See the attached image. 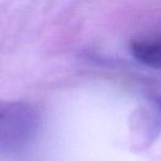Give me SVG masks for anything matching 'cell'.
<instances>
[{
	"label": "cell",
	"instance_id": "obj_3",
	"mask_svg": "<svg viewBox=\"0 0 161 161\" xmlns=\"http://www.w3.org/2000/svg\"><path fill=\"white\" fill-rule=\"evenodd\" d=\"M131 55L139 63L161 69V40H136L129 45Z\"/></svg>",
	"mask_w": 161,
	"mask_h": 161
},
{
	"label": "cell",
	"instance_id": "obj_1",
	"mask_svg": "<svg viewBox=\"0 0 161 161\" xmlns=\"http://www.w3.org/2000/svg\"><path fill=\"white\" fill-rule=\"evenodd\" d=\"M39 126L40 116L32 105L0 101V156L25 149L34 139Z\"/></svg>",
	"mask_w": 161,
	"mask_h": 161
},
{
	"label": "cell",
	"instance_id": "obj_2",
	"mask_svg": "<svg viewBox=\"0 0 161 161\" xmlns=\"http://www.w3.org/2000/svg\"><path fill=\"white\" fill-rule=\"evenodd\" d=\"M130 145L135 152L148 149L161 135V97L143 99L129 118Z\"/></svg>",
	"mask_w": 161,
	"mask_h": 161
}]
</instances>
